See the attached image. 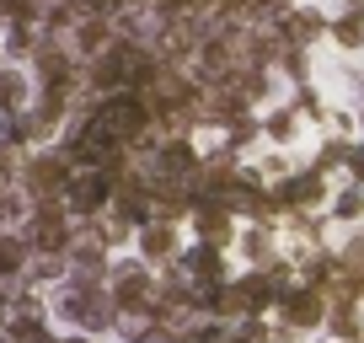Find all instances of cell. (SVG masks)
I'll return each instance as SVG.
<instances>
[{"instance_id": "cell-1", "label": "cell", "mask_w": 364, "mask_h": 343, "mask_svg": "<svg viewBox=\"0 0 364 343\" xmlns=\"http://www.w3.org/2000/svg\"><path fill=\"white\" fill-rule=\"evenodd\" d=\"M91 134L107 139V145H124V139H134L139 129H145V107L134 102V97H113V102H102L97 113H91Z\"/></svg>"}, {"instance_id": "cell-2", "label": "cell", "mask_w": 364, "mask_h": 343, "mask_svg": "<svg viewBox=\"0 0 364 343\" xmlns=\"http://www.w3.org/2000/svg\"><path fill=\"white\" fill-rule=\"evenodd\" d=\"M59 311H65V317H75L80 327H113V322H118L113 295H107V290H97V285H86V279H75V285L65 290Z\"/></svg>"}, {"instance_id": "cell-3", "label": "cell", "mask_w": 364, "mask_h": 343, "mask_svg": "<svg viewBox=\"0 0 364 343\" xmlns=\"http://www.w3.org/2000/svg\"><path fill=\"white\" fill-rule=\"evenodd\" d=\"M107 295H113L118 311H139V306H150V300H156V290H150V279L139 274V268H118Z\"/></svg>"}, {"instance_id": "cell-4", "label": "cell", "mask_w": 364, "mask_h": 343, "mask_svg": "<svg viewBox=\"0 0 364 343\" xmlns=\"http://www.w3.org/2000/svg\"><path fill=\"white\" fill-rule=\"evenodd\" d=\"M33 241L43 252H65L70 247V236H65V220H59V209H38V220H33Z\"/></svg>"}, {"instance_id": "cell-5", "label": "cell", "mask_w": 364, "mask_h": 343, "mask_svg": "<svg viewBox=\"0 0 364 343\" xmlns=\"http://www.w3.org/2000/svg\"><path fill=\"white\" fill-rule=\"evenodd\" d=\"M16 268H27V247L16 236H0V274H16Z\"/></svg>"}, {"instance_id": "cell-6", "label": "cell", "mask_w": 364, "mask_h": 343, "mask_svg": "<svg viewBox=\"0 0 364 343\" xmlns=\"http://www.w3.org/2000/svg\"><path fill=\"white\" fill-rule=\"evenodd\" d=\"M188 274L220 279V258H215V247H193V252H188Z\"/></svg>"}, {"instance_id": "cell-7", "label": "cell", "mask_w": 364, "mask_h": 343, "mask_svg": "<svg viewBox=\"0 0 364 343\" xmlns=\"http://www.w3.org/2000/svg\"><path fill=\"white\" fill-rule=\"evenodd\" d=\"M171 247H177V241H171L166 226H150L145 231V258H171Z\"/></svg>"}, {"instance_id": "cell-8", "label": "cell", "mask_w": 364, "mask_h": 343, "mask_svg": "<svg viewBox=\"0 0 364 343\" xmlns=\"http://www.w3.org/2000/svg\"><path fill=\"white\" fill-rule=\"evenodd\" d=\"M22 220V194H0V226H16Z\"/></svg>"}, {"instance_id": "cell-9", "label": "cell", "mask_w": 364, "mask_h": 343, "mask_svg": "<svg viewBox=\"0 0 364 343\" xmlns=\"http://www.w3.org/2000/svg\"><path fill=\"white\" fill-rule=\"evenodd\" d=\"M289 317H295V322H316V300H311V295H295Z\"/></svg>"}, {"instance_id": "cell-10", "label": "cell", "mask_w": 364, "mask_h": 343, "mask_svg": "<svg viewBox=\"0 0 364 343\" xmlns=\"http://www.w3.org/2000/svg\"><path fill=\"white\" fill-rule=\"evenodd\" d=\"M0 102H22V80H16V75H0Z\"/></svg>"}, {"instance_id": "cell-11", "label": "cell", "mask_w": 364, "mask_h": 343, "mask_svg": "<svg viewBox=\"0 0 364 343\" xmlns=\"http://www.w3.org/2000/svg\"><path fill=\"white\" fill-rule=\"evenodd\" d=\"M139 343H177L166 327H150V332H139Z\"/></svg>"}, {"instance_id": "cell-12", "label": "cell", "mask_w": 364, "mask_h": 343, "mask_svg": "<svg viewBox=\"0 0 364 343\" xmlns=\"http://www.w3.org/2000/svg\"><path fill=\"white\" fill-rule=\"evenodd\" d=\"M359 172H364V156H359Z\"/></svg>"}]
</instances>
